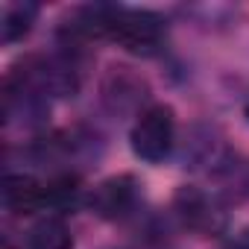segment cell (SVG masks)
<instances>
[{"label":"cell","instance_id":"obj_7","mask_svg":"<svg viewBox=\"0 0 249 249\" xmlns=\"http://www.w3.org/2000/svg\"><path fill=\"white\" fill-rule=\"evenodd\" d=\"M226 153H229V147L223 144L220 132L214 126H205V123L194 126L182 144V161H185V167H194V170L196 167L214 170L226 159Z\"/></svg>","mask_w":249,"mask_h":249},{"label":"cell","instance_id":"obj_11","mask_svg":"<svg viewBox=\"0 0 249 249\" xmlns=\"http://www.w3.org/2000/svg\"><path fill=\"white\" fill-rule=\"evenodd\" d=\"M38 21V6L36 3H9L3 12V24H0V38L3 44H18L24 41Z\"/></svg>","mask_w":249,"mask_h":249},{"label":"cell","instance_id":"obj_13","mask_svg":"<svg viewBox=\"0 0 249 249\" xmlns=\"http://www.w3.org/2000/svg\"><path fill=\"white\" fill-rule=\"evenodd\" d=\"M246 120H249V100H246Z\"/></svg>","mask_w":249,"mask_h":249},{"label":"cell","instance_id":"obj_10","mask_svg":"<svg viewBox=\"0 0 249 249\" xmlns=\"http://www.w3.org/2000/svg\"><path fill=\"white\" fill-rule=\"evenodd\" d=\"M44 188H47V208H53V214H59V217L65 211L76 208L79 199H82V182L73 170L56 173L53 179L44 182Z\"/></svg>","mask_w":249,"mask_h":249},{"label":"cell","instance_id":"obj_1","mask_svg":"<svg viewBox=\"0 0 249 249\" xmlns=\"http://www.w3.org/2000/svg\"><path fill=\"white\" fill-rule=\"evenodd\" d=\"M91 9H94V24H97V38L117 41L129 53L153 56L167 36V24L159 12L111 6V3H94Z\"/></svg>","mask_w":249,"mask_h":249},{"label":"cell","instance_id":"obj_8","mask_svg":"<svg viewBox=\"0 0 249 249\" xmlns=\"http://www.w3.org/2000/svg\"><path fill=\"white\" fill-rule=\"evenodd\" d=\"M3 205L9 214H36L47 208V188L30 173H6Z\"/></svg>","mask_w":249,"mask_h":249},{"label":"cell","instance_id":"obj_9","mask_svg":"<svg viewBox=\"0 0 249 249\" xmlns=\"http://www.w3.org/2000/svg\"><path fill=\"white\" fill-rule=\"evenodd\" d=\"M27 249H73V234L65 217L47 214L27 231Z\"/></svg>","mask_w":249,"mask_h":249},{"label":"cell","instance_id":"obj_4","mask_svg":"<svg viewBox=\"0 0 249 249\" xmlns=\"http://www.w3.org/2000/svg\"><path fill=\"white\" fill-rule=\"evenodd\" d=\"M100 100L114 117H138L147 108L150 85L141 73L126 65H111L100 82Z\"/></svg>","mask_w":249,"mask_h":249},{"label":"cell","instance_id":"obj_5","mask_svg":"<svg viewBox=\"0 0 249 249\" xmlns=\"http://www.w3.org/2000/svg\"><path fill=\"white\" fill-rule=\"evenodd\" d=\"M138 205H141V182L132 173L108 176L88 194V208L100 220H108V223L132 217Z\"/></svg>","mask_w":249,"mask_h":249},{"label":"cell","instance_id":"obj_3","mask_svg":"<svg viewBox=\"0 0 249 249\" xmlns=\"http://www.w3.org/2000/svg\"><path fill=\"white\" fill-rule=\"evenodd\" d=\"M173 217L182 229L199 234V237H217L229 229L226 202L211 191H202L196 185H182L173 194Z\"/></svg>","mask_w":249,"mask_h":249},{"label":"cell","instance_id":"obj_12","mask_svg":"<svg viewBox=\"0 0 249 249\" xmlns=\"http://www.w3.org/2000/svg\"><path fill=\"white\" fill-rule=\"evenodd\" d=\"M223 249H249V229L246 231H240V234H231L229 240H226V246Z\"/></svg>","mask_w":249,"mask_h":249},{"label":"cell","instance_id":"obj_6","mask_svg":"<svg viewBox=\"0 0 249 249\" xmlns=\"http://www.w3.org/2000/svg\"><path fill=\"white\" fill-rule=\"evenodd\" d=\"M214 194L226 205L249 202V153H226V159L211 170Z\"/></svg>","mask_w":249,"mask_h":249},{"label":"cell","instance_id":"obj_2","mask_svg":"<svg viewBox=\"0 0 249 249\" xmlns=\"http://www.w3.org/2000/svg\"><path fill=\"white\" fill-rule=\"evenodd\" d=\"M129 147L135 159L147 164H161L164 159H170V153L176 150V111L164 103L147 106L132 123Z\"/></svg>","mask_w":249,"mask_h":249}]
</instances>
